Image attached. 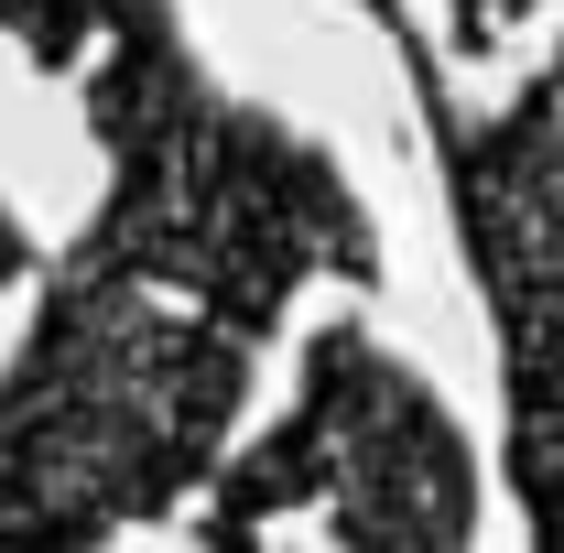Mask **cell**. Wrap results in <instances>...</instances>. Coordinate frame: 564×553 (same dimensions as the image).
<instances>
[{"mask_svg": "<svg viewBox=\"0 0 564 553\" xmlns=\"http://www.w3.org/2000/svg\"><path fill=\"white\" fill-rule=\"evenodd\" d=\"M98 33L109 55L87 76V120L109 152V196L87 217V250L250 337H272L315 272L380 282V239L348 174L272 109L228 98L196 66L174 0H109Z\"/></svg>", "mask_w": 564, "mask_h": 553, "instance_id": "1", "label": "cell"}, {"mask_svg": "<svg viewBox=\"0 0 564 553\" xmlns=\"http://www.w3.org/2000/svg\"><path fill=\"white\" fill-rule=\"evenodd\" d=\"M554 76H564V44H554Z\"/></svg>", "mask_w": 564, "mask_h": 553, "instance_id": "8", "label": "cell"}, {"mask_svg": "<svg viewBox=\"0 0 564 553\" xmlns=\"http://www.w3.org/2000/svg\"><path fill=\"white\" fill-rule=\"evenodd\" d=\"M282 510H315L337 543H467L478 532V456H467V423L434 402L413 358L369 337L358 315L304 337V380H293V413L217 467L207 499V543L239 532H272Z\"/></svg>", "mask_w": 564, "mask_h": 553, "instance_id": "4", "label": "cell"}, {"mask_svg": "<svg viewBox=\"0 0 564 553\" xmlns=\"http://www.w3.org/2000/svg\"><path fill=\"white\" fill-rule=\"evenodd\" d=\"M98 11H109V0H0V33H11L44 76H66L76 55L98 44Z\"/></svg>", "mask_w": 564, "mask_h": 553, "instance_id": "5", "label": "cell"}, {"mask_svg": "<svg viewBox=\"0 0 564 553\" xmlns=\"http://www.w3.org/2000/svg\"><path fill=\"white\" fill-rule=\"evenodd\" d=\"M250 326L120 272L87 239L55 250L33 337L0 369V532L109 543L174 521L250 413Z\"/></svg>", "mask_w": 564, "mask_h": 553, "instance_id": "2", "label": "cell"}, {"mask_svg": "<svg viewBox=\"0 0 564 553\" xmlns=\"http://www.w3.org/2000/svg\"><path fill=\"white\" fill-rule=\"evenodd\" d=\"M33 261H44V250H33V228L11 217V196H0V293H11V282L33 272Z\"/></svg>", "mask_w": 564, "mask_h": 553, "instance_id": "6", "label": "cell"}, {"mask_svg": "<svg viewBox=\"0 0 564 553\" xmlns=\"http://www.w3.org/2000/svg\"><path fill=\"white\" fill-rule=\"evenodd\" d=\"M358 11H369V22H380V33H391V44H402V33H413V11H402V0H358Z\"/></svg>", "mask_w": 564, "mask_h": 553, "instance_id": "7", "label": "cell"}, {"mask_svg": "<svg viewBox=\"0 0 564 553\" xmlns=\"http://www.w3.org/2000/svg\"><path fill=\"white\" fill-rule=\"evenodd\" d=\"M402 76L445 163V217L478 272L510 391V499L532 543H564V76L543 66L510 109H456L434 44L402 33Z\"/></svg>", "mask_w": 564, "mask_h": 553, "instance_id": "3", "label": "cell"}]
</instances>
